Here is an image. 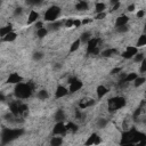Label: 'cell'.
<instances>
[{"label":"cell","instance_id":"6da1fadb","mask_svg":"<svg viewBox=\"0 0 146 146\" xmlns=\"http://www.w3.org/2000/svg\"><path fill=\"white\" fill-rule=\"evenodd\" d=\"M32 92H33V84L32 83L19 82L17 84H15L14 94H15L16 98H18V99H27L31 97Z\"/></svg>","mask_w":146,"mask_h":146},{"label":"cell","instance_id":"7a4b0ae2","mask_svg":"<svg viewBox=\"0 0 146 146\" xmlns=\"http://www.w3.org/2000/svg\"><path fill=\"white\" fill-rule=\"evenodd\" d=\"M127 104V100L124 97L122 96H116V97H113L111 99H108L107 102V107H108V111L110 112H115L117 110H121L122 107H124Z\"/></svg>","mask_w":146,"mask_h":146},{"label":"cell","instance_id":"3957f363","mask_svg":"<svg viewBox=\"0 0 146 146\" xmlns=\"http://www.w3.org/2000/svg\"><path fill=\"white\" fill-rule=\"evenodd\" d=\"M24 133V130L23 129H9V128H5L2 130V133H1V137L3 139V143H8L19 136H22Z\"/></svg>","mask_w":146,"mask_h":146},{"label":"cell","instance_id":"277c9868","mask_svg":"<svg viewBox=\"0 0 146 146\" xmlns=\"http://www.w3.org/2000/svg\"><path fill=\"white\" fill-rule=\"evenodd\" d=\"M59 15H60V8H59L58 6H51V7H49V8L46 10V13H44V15H43V19H44L46 22L50 23V22L56 21Z\"/></svg>","mask_w":146,"mask_h":146},{"label":"cell","instance_id":"5b68a950","mask_svg":"<svg viewBox=\"0 0 146 146\" xmlns=\"http://www.w3.org/2000/svg\"><path fill=\"white\" fill-rule=\"evenodd\" d=\"M68 83H70V87H68V94H74V92H78L82 87H83V82L79 79H76L75 76L71 78L68 80Z\"/></svg>","mask_w":146,"mask_h":146},{"label":"cell","instance_id":"8992f818","mask_svg":"<svg viewBox=\"0 0 146 146\" xmlns=\"http://www.w3.org/2000/svg\"><path fill=\"white\" fill-rule=\"evenodd\" d=\"M52 133L56 136H65L67 132H66V129H65V123L64 121H57L56 124L54 125V129H52Z\"/></svg>","mask_w":146,"mask_h":146},{"label":"cell","instance_id":"52a82bcc","mask_svg":"<svg viewBox=\"0 0 146 146\" xmlns=\"http://www.w3.org/2000/svg\"><path fill=\"white\" fill-rule=\"evenodd\" d=\"M138 52V48L136 46H128L125 48V50L121 54V56L124 58V59H131Z\"/></svg>","mask_w":146,"mask_h":146},{"label":"cell","instance_id":"ba28073f","mask_svg":"<svg viewBox=\"0 0 146 146\" xmlns=\"http://www.w3.org/2000/svg\"><path fill=\"white\" fill-rule=\"evenodd\" d=\"M99 41H100V39H98V38H90L89 40H88V42H87V54H91V51L95 49V48H97V47H99L98 44H99Z\"/></svg>","mask_w":146,"mask_h":146},{"label":"cell","instance_id":"9c48e42d","mask_svg":"<svg viewBox=\"0 0 146 146\" xmlns=\"http://www.w3.org/2000/svg\"><path fill=\"white\" fill-rule=\"evenodd\" d=\"M67 95H68V89L66 87L62 86V84H58L56 90H55V97L57 99H59V98H63V97H65Z\"/></svg>","mask_w":146,"mask_h":146},{"label":"cell","instance_id":"30bf717a","mask_svg":"<svg viewBox=\"0 0 146 146\" xmlns=\"http://www.w3.org/2000/svg\"><path fill=\"white\" fill-rule=\"evenodd\" d=\"M94 104H95V100H94L92 98L86 97V98H82V99L79 102V108H80V110H86V108H88V107H91Z\"/></svg>","mask_w":146,"mask_h":146},{"label":"cell","instance_id":"8fae6325","mask_svg":"<svg viewBox=\"0 0 146 146\" xmlns=\"http://www.w3.org/2000/svg\"><path fill=\"white\" fill-rule=\"evenodd\" d=\"M22 81H23V78L18 73H10L9 76L7 78V83L9 84H17Z\"/></svg>","mask_w":146,"mask_h":146},{"label":"cell","instance_id":"7c38bea8","mask_svg":"<svg viewBox=\"0 0 146 146\" xmlns=\"http://www.w3.org/2000/svg\"><path fill=\"white\" fill-rule=\"evenodd\" d=\"M86 145H98V144H100V137L96 133V132H92L89 137H88V139H87V141L84 143Z\"/></svg>","mask_w":146,"mask_h":146},{"label":"cell","instance_id":"4fadbf2b","mask_svg":"<svg viewBox=\"0 0 146 146\" xmlns=\"http://www.w3.org/2000/svg\"><path fill=\"white\" fill-rule=\"evenodd\" d=\"M38 18H39V13L35 11V10H31V11L29 13V16H27V22H26L27 25L35 23V22L38 21Z\"/></svg>","mask_w":146,"mask_h":146},{"label":"cell","instance_id":"5bb4252c","mask_svg":"<svg viewBox=\"0 0 146 146\" xmlns=\"http://www.w3.org/2000/svg\"><path fill=\"white\" fill-rule=\"evenodd\" d=\"M16 39H17V33L14 32V31H11V32L7 33L5 36H2V41H3V42H13V41H15Z\"/></svg>","mask_w":146,"mask_h":146},{"label":"cell","instance_id":"9a60e30c","mask_svg":"<svg viewBox=\"0 0 146 146\" xmlns=\"http://www.w3.org/2000/svg\"><path fill=\"white\" fill-rule=\"evenodd\" d=\"M107 92H108V89H107L105 86H103V84L98 86V87H97V89H96V94H97V97H98L99 99H100V98H103Z\"/></svg>","mask_w":146,"mask_h":146},{"label":"cell","instance_id":"2e32d148","mask_svg":"<svg viewBox=\"0 0 146 146\" xmlns=\"http://www.w3.org/2000/svg\"><path fill=\"white\" fill-rule=\"evenodd\" d=\"M128 22H129V17H128L127 15H121V16H119V17L116 18V21H115V26L125 25V24H128Z\"/></svg>","mask_w":146,"mask_h":146},{"label":"cell","instance_id":"e0dca14e","mask_svg":"<svg viewBox=\"0 0 146 146\" xmlns=\"http://www.w3.org/2000/svg\"><path fill=\"white\" fill-rule=\"evenodd\" d=\"M88 7H89V5H88V1L87 0H80L75 5V9L79 10V11H84V10L88 9Z\"/></svg>","mask_w":146,"mask_h":146},{"label":"cell","instance_id":"ac0fdd59","mask_svg":"<svg viewBox=\"0 0 146 146\" xmlns=\"http://www.w3.org/2000/svg\"><path fill=\"white\" fill-rule=\"evenodd\" d=\"M11 31H13V25H11V24H8V25L2 26V27H0V36L2 38V36H5L7 33H9V32H11Z\"/></svg>","mask_w":146,"mask_h":146},{"label":"cell","instance_id":"d6986e66","mask_svg":"<svg viewBox=\"0 0 146 146\" xmlns=\"http://www.w3.org/2000/svg\"><path fill=\"white\" fill-rule=\"evenodd\" d=\"M65 129H66V132H76L78 131V125L73 122H67L65 124Z\"/></svg>","mask_w":146,"mask_h":146},{"label":"cell","instance_id":"ffe728a7","mask_svg":"<svg viewBox=\"0 0 146 146\" xmlns=\"http://www.w3.org/2000/svg\"><path fill=\"white\" fill-rule=\"evenodd\" d=\"M80 46H81V41H80V39L74 40V41L71 43V46H70V52H74V51H76V50L80 48Z\"/></svg>","mask_w":146,"mask_h":146},{"label":"cell","instance_id":"44dd1931","mask_svg":"<svg viewBox=\"0 0 146 146\" xmlns=\"http://www.w3.org/2000/svg\"><path fill=\"white\" fill-rule=\"evenodd\" d=\"M64 25V21H54V22H50V24H49V27L51 29V30H58L60 26H63Z\"/></svg>","mask_w":146,"mask_h":146},{"label":"cell","instance_id":"7402d4cb","mask_svg":"<svg viewBox=\"0 0 146 146\" xmlns=\"http://www.w3.org/2000/svg\"><path fill=\"white\" fill-rule=\"evenodd\" d=\"M137 76H138V74H137V73H135V72H131V73H128V74H125V76H124L123 81H124V82H127V83H129V82H133V80H135Z\"/></svg>","mask_w":146,"mask_h":146},{"label":"cell","instance_id":"603a6c76","mask_svg":"<svg viewBox=\"0 0 146 146\" xmlns=\"http://www.w3.org/2000/svg\"><path fill=\"white\" fill-rule=\"evenodd\" d=\"M62 144H63V138L58 137L57 135H56V137H52L50 139V145H52V146H60Z\"/></svg>","mask_w":146,"mask_h":146},{"label":"cell","instance_id":"cb8c5ba5","mask_svg":"<svg viewBox=\"0 0 146 146\" xmlns=\"http://www.w3.org/2000/svg\"><path fill=\"white\" fill-rule=\"evenodd\" d=\"M115 52H116L115 49H113V48H107V49H105V50L102 51V56L105 57V58H108V57L113 56V54H115Z\"/></svg>","mask_w":146,"mask_h":146},{"label":"cell","instance_id":"d4e9b609","mask_svg":"<svg viewBox=\"0 0 146 146\" xmlns=\"http://www.w3.org/2000/svg\"><path fill=\"white\" fill-rule=\"evenodd\" d=\"M38 98L39 99H41V100H46L48 97H49V92L46 90V89H41V90H39L38 91Z\"/></svg>","mask_w":146,"mask_h":146},{"label":"cell","instance_id":"484cf974","mask_svg":"<svg viewBox=\"0 0 146 146\" xmlns=\"http://www.w3.org/2000/svg\"><path fill=\"white\" fill-rule=\"evenodd\" d=\"M105 9H106V5L104 2H96V5H95V11H96V14L102 13V11H105Z\"/></svg>","mask_w":146,"mask_h":146},{"label":"cell","instance_id":"4316f807","mask_svg":"<svg viewBox=\"0 0 146 146\" xmlns=\"http://www.w3.org/2000/svg\"><path fill=\"white\" fill-rule=\"evenodd\" d=\"M47 34H48V29H46L44 26H43V27H40V29L36 30V36L40 38V39L44 38Z\"/></svg>","mask_w":146,"mask_h":146},{"label":"cell","instance_id":"83f0119b","mask_svg":"<svg viewBox=\"0 0 146 146\" xmlns=\"http://www.w3.org/2000/svg\"><path fill=\"white\" fill-rule=\"evenodd\" d=\"M90 38H91V33L87 31V32H83V33L80 35V38H79V39H80V41H81L82 43H87V42H88V40H89Z\"/></svg>","mask_w":146,"mask_h":146},{"label":"cell","instance_id":"f1b7e54d","mask_svg":"<svg viewBox=\"0 0 146 146\" xmlns=\"http://www.w3.org/2000/svg\"><path fill=\"white\" fill-rule=\"evenodd\" d=\"M144 46H146V35H145V34H141V35L138 38V40H137L136 47H137V48H140V47H144Z\"/></svg>","mask_w":146,"mask_h":146},{"label":"cell","instance_id":"f546056e","mask_svg":"<svg viewBox=\"0 0 146 146\" xmlns=\"http://www.w3.org/2000/svg\"><path fill=\"white\" fill-rule=\"evenodd\" d=\"M145 81H146V79H145V76H137L135 80H133V86L137 88V87H140V86H143L144 83H145Z\"/></svg>","mask_w":146,"mask_h":146},{"label":"cell","instance_id":"4dcf8cb0","mask_svg":"<svg viewBox=\"0 0 146 146\" xmlns=\"http://www.w3.org/2000/svg\"><path fill=\"white\" fill-rule=\"evenodd\" d=\"M55 120L56 121H64L65 120V113L63 110H57L55 113Z\"/></svg>","mask_w":146,"mask_h":146},{"label":"cell","instance_id":"1f68e13d","mask_svg":"<svg viewBox=\"0 0 146 146\" xmlns=\"http://www.w3.org/2000/svg\"><path fill=\"white\" fill-rule=\"evenodd\" d=\"M132 58H133V60H135L136 63H140L143 59H145V56H144L143 52H137Z\"/></svg>","mask_w":146,"mask_h":146},{"label":"cell","instance_id":"d6a6232c","mask_svg":"<svg viewBox=\"0 0 146 146\" xmlns=\"http://www.w3.org/2000/svg\"><path fill=\"white\" fill-rule=\"evenodd\" d=\"M115 27H116V32L117 33H125L129 30V26L127 24L125 25H121V26H115Z\"/></svg>","mask_w":146,"mask_h":146},{"label":"cell","instance_id":"836d02e7","mask_svg":"<svg viewBox=\"0 0 146 146\" xmlns=\"http://www.w3.org/2000/svg\"><path fill=\"white\" fill-rule=\"evenodd\" d=\"M64 26L70 29V27H73V18H67L64 21Z\"/></svg>","mask_w":146,"mask_h":146},{"label":"cell","instance_id":"e575fe53","mask_svg":"<svg viewBox=\"0 0 146 146\" xmlns=\"http://www.w3.org/2000/svg\"><path fill=\"white\" fill-rule=\"evenodd\" d=\"M42 58H43V54H42V52L36 51V52L33 54V59H34V60H40V59H42Z\"/></svg>","mask_w":146,"mask_h":146},{"label":"cell","instance_id":"d590c367","mask_svg":"<svg viewBox=\"0 0 146 146\" xmlns=\"http://www.w3.org/2000/svg\"><path fill=\"white\" fill-rule=\"evenodd\" d=\"M106 17V13L105 11H102V13H98V14H96V16H95V19H97V21H100V19H104Z\"/></svg>","mask_w":146,"mask_h":146},{"label":"cell","instance_id":"8d00e7d4","mask_svg":"<svg viewBox=\"0 0 146 146\" xmlns=\"http://www.w3.org/2000/svg\"><path fill=\"white\" fill-rule=\"evenodd\" d=\"M146 72V59H143L140 62V73L144 74Z\"/></svg>","mask_w":146,"mask_h":146},{"label":"cell","instance_id":"74e56055","mask_svg":"<svg viewBox=\"0 0 146 146\" xmlns=\"http://www.w3.org/2000/svg\"><path fill=\"white\" fill-rule=\"evenodd\" d=\"M97 124H98L99 128H105V125L107 124V120H105V119H99Z\"/></svg>","mask_w":146,"mask_h":146},{"label":"cell","instance_id":"f35d334b","mask_svg":"<svg viewBox=\"0 0 146 146\" xmlns=\"http://www.w3.org/2000/svg\"><path fill=\"white\" fill-rule=\"evenodd\" d=\"M80 25H81V19H79V18H73V27L78 29V27H80Z\"/></svg>","mask_w":146,"mask_h":146},{"label":"cell","instance_id":"ab89813d","mask_svg":"<svg viewBox=\"0 0 146 146\" xmlns=\"http://www.w3.org/2000/svg\"><path fill=\"white\" fill-rule=\"evenodd\" d=\"M121 71H122V68H121V67H115V68H113V70L111 71V75H115V74H119Z\"/></svg>","mask_w":146,"mask_h":146},{"label":"cell","instance_id":"60d3db41","mask_svg":"<svg viewBox=\"0 0 146 146\" xmlns=\"http://www.w3.org/2000/svg\"><path fill=\"white\" fill-rule=\"evenodd\" d=\"M43 1H46V0H27V2L31 3V5H40Z\"/></svg>","mask_w":146,"mask_h":146},{"label":"cell","instance_id":"b9f144b4","mask_svg":"<svg viewBox=\"0 0 146 146\" xmlns=\"http://www.w3.org/2000/svg\"><path fill=\"white\" fill-rule=\"evenodd\" d=\"M135 9H136V5H135V3H131V5H129V6L127 7V10H128L129 13L135 11Z\"/></svg>","mask_w":146,"mask_h":146},{"label":"cell","instance_id":"7bdbcfd3","mask_svg":"<svg viewBox=\"0 0 146 146\" xmlns=\"http://www.w3.org/2000/svg\"><path fill=\"white\" fill-rule=\"evenodd\" d=\"M145 16V10L144 9H140L137 11V18H143Z\"/></svg>","mask_w":146,"mask_h":146},{"label":"cell","instance_id":"ee69618b","mask_svg":"<svg viewBox=\"0 0 146 146\" xmlns=\"http://www.w3.org/2000/svg\"><path fill=\"white\" fill-rule=\"evenodd\" d=\"M91 22H92L91 18H84V19L81 21V25H86V24H89V23H91Z\"/></svg>","mask_w":146,"mask_h":146},{"label":"cell","instance_id":"f6af8a7d","mask_svg":"<svg viewBox=\"0 0 146 146\" xmlns=\"http://www.w3.org/2000/svg\"><path fill=\"white\" fill-rule=\"evenodd\" d=\"M35 29L38 30V29H40V27H43V22H41V21H36L35 22Z\"/></svg>","mask_w":146,"mask_h":146},{"label":"cell","instance_id":"bcb514c9","mask_svg":"<svg viewBox=\"0 0 146 146\" xmlns=\"http://www.w3.org/2000/svg\"><path fill=\"white\" fill-rule=\"evenodd\" d=\"M23 13V8H21V7H18V8H16L15 9V11H14V14H15V16H17V15H21Z\"/></svg>","mask_w":146,"mask_h":146},{"label":"cell","instance_id":"7dc6e473","mask_svg":"<svg viewBox=\"0 0 146 146\" xmlns=\"http://www.w3.org/2000/svg\"><path fill=\"white\" fill-rule=\"evenodd\" d=\"M120 6H121V3H120V2L114 3V5H113V8H112V10H111V11H115V10H117V9L120 8Z\"/></svg>","mask_w":146,"mask_h":146},{"label":"cell","instance_id":"c3c4849f","mask_svg":"<svg viewBox=\"0 0 146 146\" xmlns=\"http://www.w3.org/2000/svg\"><path fill=\"white\" fill-rule=\"evenodd\" d=\"M6 99V97H5V95L2 94V92H0V102H3Z\"/></svg>","mask_w":146,"mask_h":146},{"label":"cell","instance_id":"681fc988","mask_svg":"<svg viewBox=\"0 0 146 146\" xmlns=\"http://www.w3.org/2000/svg\"><path fill=\"white\" fill-rule=\"evenodd\" d=\"M116 2H120V0H111V3H112V5H114V3H116Z\"/></svg>","mask_w":146,"mask_h":146},{"label":"cell","instance_id":"f907efd6","mask_svg":"<svg viewBox=\"0 0 146 146\" xmlns=\"http://www.w3.org/2000/svg\"><path fill=\"white\" fill-rule=\"evenodd\" d=\"M1 3H2V1H1V0H0V6H1Z\"/></svg>","mask_w":146,"mask_h":146}]
</instances>
